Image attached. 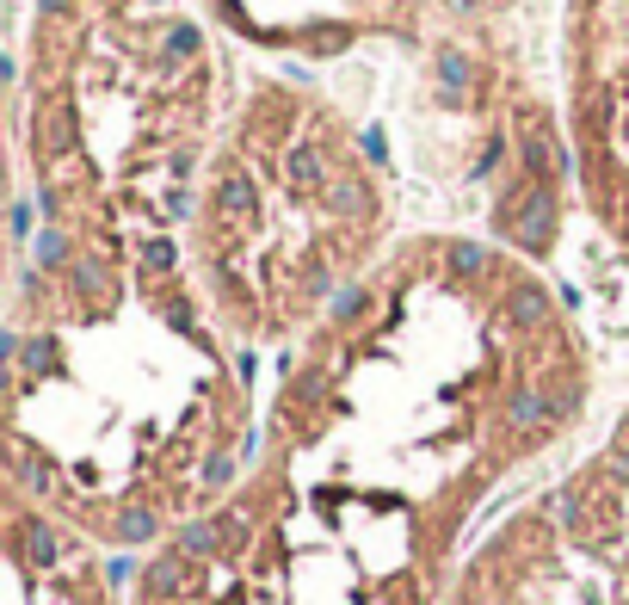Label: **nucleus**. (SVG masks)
<instances>
[{
  "mask_svg": "<svg viewBox=\"0 0 629 605\" xmlns=\"http://www.w3.org/2000/svg\"><path fill=\"white\" fill-rule=\"evenodd\" d=\"M432 340V334H426ZM562 346L370 328L284 383L266 457L161 544L136 605H444L463 519L574 414Z\"/></svg>",
  "mask_w": 629,
  "mask_h": 605,
  "instance_id": "obj_1",
  "label": "nucleus"
},
{
  "mask_svg": "<svg viewBox=\"0 0 629 605\" xmlns=\"http://www.w3.org/2000/svg\"><path fill=\"white\" fill-rule=\"evenodd\" d=\"M444 605H629V439L488 538Z\"/></svg>",
  "mask_w": 629,
  "mask_h": 605,
  "instance_id": "obj_2",
  "label": "nucleus"
},
{
  "mask_svg": "<svg viewBox=\"0 0 629 605\" xmlns=\"http://www.w3.org/2000/svg\"><path fill=\"white\" fill-rule=\"evenodd\" d=\"M13 581L19 605H111L87 550L50 513H31L13 494Z\"/></svg>",
  "mask_w": 629,
  "mask_h": 605,
  "instance_id": "obj_3",
  "label": "nucleus"
}]
</instances>
